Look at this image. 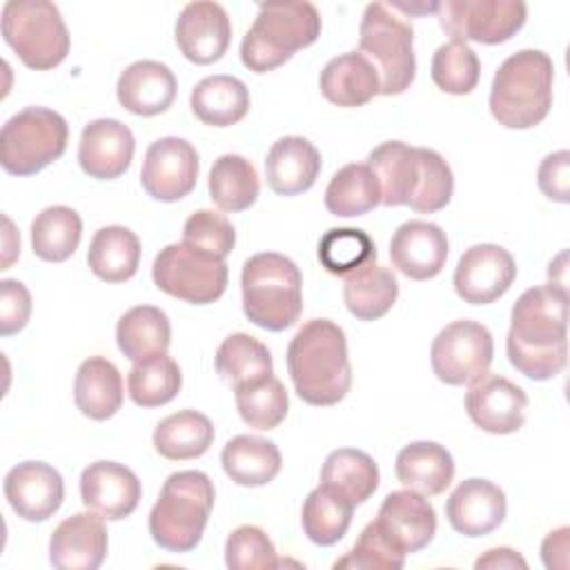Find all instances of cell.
<instances>
[{
	"mask_svg": "<svg viewBox=\"0 0 570 570\" xmlns=\"http://www.w3.org/2000/svg\"><path fill=\"white\" fill-rule=\"evenodd\" d=\"M568 289L539 285L525 289L510 312L505 352L514 370L532 381L557 376L568 361Z\"/></svg>",
	"mask_w": 570,
	"mask_h": 570,
	"instance_id": "1",
	"label": "cell"
},
{
	"mask_svg": "<svg viewBox=\"0 0 570 570\" xmlns=\"http://www.w3.org/2000/svg\"><path fill=\"white\" fill-rule=\"evenodd\" d=\"M381 187V205H407L419 214L443 209L454 191V176L445 158L428 147L387 140L367 156Z\"/></svg>",
	"mask_w": 570,
	"mask_h": 570,
	"instance_id": "2",
	"label": "cell"
},
{
	"mask_svg": "<svg viewBox=\"0 0 570 570\" xmlns=\"http://www.w3.org/2000/svg\"><path fill=\"white\" fill-rule=\"evenodd\" d=\"M287 372L296 394L316 407L336 405L352 385L345 332L330 318H312L287 345Z\"/></svg>",
	"mask_w": 570,
	"mask_h": 570,
	"instance_id": "3",
	"label": "cell"
},
{
	"mask_svg": "<svg viewBox=\"0 0 570 570\" xmlns=\"http://www.w3.org/2000/svg\"><path fill=\"white\" fill-rule=\"evenodd\" d=\"M554 65L539 49H521L497 69L490 87V114L508 129L539 125L552 107Z\"/></svg>",
	"mask_w": 570,
	"mask_h": 570,
	"instance_id": "4",
	"label": "cell"
},
{
	"mask_svg": "<svg viewBox=\"0 0 570 570\" xmlns=\"http://www.w3.org/2000/svg\"><path fill=\"white\" fill-rule=\"evenodd\" d=\"M214 483L200 470H180L167 476L149 512V534L167 552H191L205 532L214 508Z\"/></svg>",
	"mask_w": 570,
	"mask_h": 570,
	"instance_id": "5",
	"label": "cell"
},
{
	"mask_svg": "<svg viewBox=\"0 0 570 570\" xmlns=\"http://www.w3.org/2000/svg\"><path fill=\"white\" fill-rule=\"evenodd\" d=\"M243 312L267 330L292 327L303 312V276L296 263L276 252H261L245 261L240 274Z\"/></svg>",
	"mask_w": 570,
	"mask_h": 570,
	"instance_id": "6",
	"label": "cell"
},
{
	"mask_svg": "<svg viewBox=\"0 0 570 570\" xmlns=\"http://www.w3.org/2000/svg\"><path fill=\"white\" fill-rule=\"evenodd\" d=\"M321 36V13L312 2L261 4L254 24L243 36L240 60L254 73L285 65L298 49Z\"/></svg>",
	"mask_w": 570,
	"mask_h": 570,
	"instance_id": "7",
	"label": "cell"
},
{
	"mask_svg": "<svg viewBox=\"0 0 570 570\" xmlns=\"http://www.w3.org/2000/svg\"><path fill=\"white\" fill-rule=\"evenodd\" d=\"M414 31L390 4L372 2L365 7L358 29V53L376 69L383 96L410 89L416 76Z\"/></svg>",
	"mask_w": 570,
	"mask_h": 570,
	"instance_id": "8",
	"label": "cell"
},
{
	"mask_svg": "<svg viewBox=\"0 0 570 570\" xmlns=\"http://www.w3.org/2000/svg\"><path fill=\"white\" fill-rule=\"evenodd\" d=\"M2 38L36 71L58 67L71 47L67 24L53 2L9 0L2 7Z\"/></svg>",
	"mask_w": 570,
	"mask_h": 570,
	"instance_id": "9",
	"label": "cell"
},
{
	"mask_svg": "<svg viewBox=\"0 0 570 570\" xmlns=\"http://www.w3.org/2000/svg\"><path fill=\"white\" fill-rule=\"evenodd\" d=\"M69 140L67 120L47 107H24L0 131V165L13 176H33L58 160Z\"/></svg>",
	"mask_w": 570,
	"mask_h": 570,
	"instance_id": "10",
	"label": "cell"
},
{
	"mask_svg": "<svg viewBox=\"0 0 570 570\" xmlns=\"http://www.w3.org/2000/svg\"><path fill=\"white\" fill-rule=\"evenodd\" d=\"M151 278L160 292L178 301L207 305L225 294L229 269L223 258L203 254L185 243H171L156 254Z\"/></svg>",
	"mask_w": 570,
	"mask_h": 570,
	"instance_id": "11",
	"label": "cell"
},
{
	"mask_svg": "<svg viewBox=\"0 0 570 570\" xmlns=\"http://www.w3.org/2000/svg\"><path fill=\"white\" fill-rule=\"evenodd\" d=\"M436 16L452 40L501 45L525 24L528 7L521 0H445Z\"/></svg>",
	"mask_w": 570,
	"mask_h": 570,
	"instance_id": "12",
	"label": "cell"
},
{
	"mask_svg": "<svg viewBox=\"0 0 570 570\" xmlns=\"http://www.w3.org/2000/svg\"><path fill=\"white\" fill-rule=\"evenodd\" d=\"M492 356L490 330L470 318L448 323L430 347L432 370L445 385H470L488 372Z\"/></svg>",
	"mask_w": 570,
	"mask_h": 570,
	"instance_id": "13",
	"label": "cell"
},
{
	"mask_svg": "<svg viewBox=\"0 0 570 570\" xmlns=\"http://www.w3.org/2000/svg\"><path fill=\"white\" fill-rule=\"evenodd\" d=\"M198 180V151L178 136H165L149 145L140 183L142 189L160 203H176L191 194Z\"/></svg>",
	"mask_w": 570,
	"mask_h": 570,
	"instance_id": "14",
	"label": "cell"
},
{
	"mask_svg": "<svg viewBox=\"0 0 570 570\" xmlns=\"http://www.w3.org/2000/svg\"><path fill=\"white\" fill-rule=\"evenodd\" d=\"M517 278L512 254L494 243L472 245L454 269V289L463 303L488 305L501 298Z\"/></svg>",
	"mask_w": 570,
	"mask_h": 570,
	"instance_id": "15",
	"label": "cell"
},
{
	"mask_svg": "<svg viewBox=\"0 0 570 570\" xmlns=\"http://www.w3.org/2000/svg\"><path fill=\"white\" fill-rule=\"evenodd\" d=\"M528 394L501 374L485 372L465 392L470 421L490 434H512L525 421Z\"/></svg>",
	"mask_w": 570,
	"mask_h": 570,
	"instance_id": "16",
	"label": "cell"
},
{
	"mask_svg": "<svg viewBox=\"0 0 570 570\" xmlns=\"http://www.w3.org/2000/svg\"><path fill=\"white\" fill-rule=\"evenodd\" d=\"M174 38L180 53L194 65L218 62L232 40V22L227 11L212 0H198L183 7Z\"/></svg>",
	"mask_w": 570,
	"mask_h": 570,
	"instance_id": "17",
	"label": "cell"
},
{
	"mask_svg": "<svg viewBox=\"0 0 570 570\" xmlns=\"http://www.w3.org/2000/svg\"><path fill=\"white\" fill-rule=\"evenodd\" d=\"M4 497L20 519L40 523L62 505L65 481L49 463L22 461L7 472Z\"/></svg>",
	"mask_w": 570,
	"mask_h": 570,
	"instance_id": "18",
	"label": "cell"
},
{
	"mask_svg": "<svg viewBox=\"0 0 570 570\" xmlns=\"http://www.w3.org/2000/svg\"><path fill=\"white\" fill-rule=\"evenodd\" d=\"M136 151L131 129L116 118H98L85 125L78 142V163L89 178L114 180L120 178Z\"/></svg>",
	"mask_w": 570,
	"mask_h": 570,
	"instance_id": "19",
	"label": "cell"
},
{
	"mask_svg": "<svg viewBox=\"0 0 570 570\" xmlns=\"http://www.w3.org/2000/svg\"><path fill=\"white\" fill-rule=\"evenodd\" d=\"M140 494L142 488L138 476L122 463L96 461L80 474L82 503L107 521L129 517L138 508Z\"/></svg>",
	"mask_w": 570,
	"mask_h": 570,
	"instance_id": "20",
	"label": "cell"
},
{
	"mask_svg": "<svg viewBox=\"0 0 570 570\" xmlns=\"http://www.w3.org/2000/svg\"><path fill=\"white\" fill-rule=\"evenodd\" d=\"M107 528L96 512H78L58 523L49 539V561L60 570H96L107 557Z\"/></svg>",
	"mask_w": 570,
	"mask_h": 570,
	"instance_id": "21",
	"label": "cell"
},
{
	"mask_svg": "<svg viewBox=\"0 0 570 570\" xmlns=\"http://www.w3.org/2000/svg\"><path fill=\"white\" fill-rule=\"evenodd\" d=\"M392 265L412 281H430L445 267L448 236L436 223L407 220L390 240Z\"/></svg>",
	"mask_w": 570,
	"mask_h": 570,
	"instance_id": "22",
	"label": "cell"
},
{
	"mask_svg": "<svg viewBox=\"0 0 570 570\" xmlns=\"http://www.w3.org/2000/svg\"><path fill=\"white\" fill-rule=\"evenodd\" d=\"M374 521L405 554L423 550L436 532V512L432 503L425 494L410 488L390 492Z\"/></svg>",
	"mask_w": 570,
	"mask_h": 570,
	"instance_id": "23",
	"label": "cell"
},
{
	"mask_svg": "<svg viewBox=\"0 0 570 570\" xmlns=\"http://www.w3.org/2000/svg\"><path fill=\"white\" fill-rule=\"evenodd\" d=\"M505 494L488 479H465L445 501L450 525L463 537H483L505 519Z\"/></svg>",
	"mask_w": 570,
	"mask_h": 570,
	"instance_id": "24",
	"label": "cell"
},
{
	"mask_svg": "<svg viewBox=\"0 0 570 570\" xmlns=\"http://www.w3.org/2000/svg\"><path fill=\"white\" fill-rule=\"evenodd\" d=\"M176 76L158 60H136L116 85L118 102L136 116H158L167 111L176 98Z\"/></svg>",
	"mask_w": 570,
	"mask_h": 570,
	"instance_id": "25",
	"label": "cell"
},
{
	"mask_svg": "<svg viewBox=\"0 0 570 570\" xmlns=\"http://www.w3.org/2000/svg\"><path fill=\"white\" fill-rule=\"evenodd\" d=\"M321 171L318 149L303 136L278 138L265 158L267 185L278 196H298L307 191Z\"/></svg>",
	"mask_w": 570,
	"mask_h": 570,
	"instance_id": "26",
	"label": "cell"
},
{
	"mask_svg": "<svg viewBox=\"0 0 570 570\" xmlns=\"http://www.w3.org/2000/svg\"><path fill=\"white\" fill-rule=\"evenodd\" d=\"M318 87L321 94L338 107H361L381 94V80L374 65L358 51L332 58L321 71Z\"/></svg>",
	"mask_w": 570,
	"mask_h": 570,
	"instance_id": "27",
	"label": "cell"
},
{
	"mask_svg": "<svg viewBox=\"0 0 570 570\" xmlns=\"http://www.w3.org/2000/svg\"><path fill=\"white\" fill-rule=\"evenodd\" d=\"M76 407L91 421L111 419L122 405V376L105 356H89L80 363L73 381Z\"/></svg>",
	"mask_w": 570,
	"mask_h": 570,
	"instance_id": "28",
	"label": "cell"
},
{
	"mask_svg": "<svg viewBox=\"0 0 570 570\" xmlns=\"http://www.w3.org/2000/svg\"><path fill=\"white\" fill-rule=\"evenodd\" d=\"M396 479L425 497L445 492L454 479L452 454L434 441H414L396 454Z\"/></svg>",
	"mask_w": 570,
	"mask_h": 570,
	"instance_id": "29",
	"label": "cell"
},
{
	"mask_svg": "<svg viewBox=\"0 0 570 570\" xmlns=\"http://www.w3.org/2000/svg\"><path fill=\"white\" fill-rule=\"evenodd\" d=\"M225 474L245 488L267 485L281 472L283 459L274 441L254 434H238L229 439L220 452Z\"/></svg>",
	"mask_w": 570,
	"mask_h": 570,
	"instance_id": "30",
	"label": "cell"
},
{
	"mask_svg": "<svg viewBox=\"0 0 570 570\" xmlns=\"http://www.w3.org/2000/svg\"><path fill=\"white\" fill-rule=\"evenodd\" d=\"M399 296L396 276L376 265V258L343 276V301L358 321H376L385 316Z\"/></svg>",
	"mask_w": 570,
	"mask_h": 570,
	"instance_id": "31",
	"label": "cell"
},
{
	"mask_svg": "<svg viewBox=\"0 0 570 570\" xmlns=\"http://www.w3.org/2000/svg\"><path fill=\"white\" fill-rule=\"evenodd\" d=\"M194 116L209 127H229L249 111V91L243 80L225 73L203 78L189 96Z\"/></svg>",
	"mask_w": 570,
	"mask_h": 570,
	"instance_id": "32",
	"label": "cell"
},
{
	"mask_svg": "<svg viewBox=\"0 0 570 570\" xmlns=\"http://www.w3.org/2000/svg\"><path fill=\"white\" fill-rule=\"evenodd\" d=\"M87 265L105 283L129 281L140 265V240L122 225H109L94 234L87 252Z\"/></svg>",
	"mask_w": 570,
	"mask_h": 570,
	"instance_id": "33",
	"label": "cell"
},
{
	"mask_svg": "<svg viewBox=\"0 0 570 570\" xmlns=\"http://www.w3.org/2000/svg\"><path fill=\"white\" fill-rule=\"evenodd\" d=\"M118 350L129 361H142L156 354H167L171 343V325L167 314L154 305H136L127 309L116 325Z\"/></svg>",
	"mask_w": 570,
	"mask_h": 570,
	"instance_id": "34",
	"label": "cell"
},
{
	"mask_svg": "<svg viewBox=\"0 0 570 570\" xmlns=\"http://www.w3.org/2000/svg\"><path fill=\"white\" fill-rule=\"evenodd\" d=\"M214 443L212 421L196 410H180L165 416L154 430V448L169 461L203 456Z\"/></svg>",
	"mask_w": 570,
	"mask_h": 570,
	"instance_id": "35",
	"label": "cell"
},
{
	"mask_svg": "<svg viewBox=\"0 0 570 570\" xmlns=\"http://www.w3.org/2000/svg\"><path fill=\"white\" fill-rule=\"evenodd\" d=\"M321 485H327L354 505H361L379 488V465L363 450L338 448L327 454L321 468Z\"/></svg>",
	"mask_w": 570,
	"mask_h": 570,
	"instance_id": "36",
	"label": "cell"
},
{
	"mask_svg": "<svg viewBox=\"0 0 570 570\" xmlns=\"http://www.w3.org/2000/svg\"><path fill=\"white\" fill-rule=\"evenodd\" d=\"M261 191L256 167L238 156L223 154L214 160L209 171V198L223 212L236 214L249 209Z\"/></svg>",
	"mask_w": 570,
	"mask_h": 570,
	"instance_id": "37",
	"label": "cell"
},
{
	"mask_svg": "<svg viewBox=\"0 0 570 570\" xmlns=\"http://www.w3.org/2000/svg\"><path fill=\"white\" fill-rule=\"evenodd\" d=\"M376 205H381V187L367 163L341 167L325 189V207L338 218L363 216Z\"/></svg>",
	"mask_w": 570,
	"mask_h": 570,
	"instance_id": "38",
	"label": "cell"
},
{
	"mask_svg": "<svg viewBox=\"0 0 570 570\" xmlns=\"http://www.w3.org/2000/svg\"><path fill=\"white\" fill-rule=\"evenodd\" d=\"M214 365L220 379L234 390L267 379L272 374V354L258 338L236 332L218 345Z\"/></svg>",
	"mask_w": 570,
	"mask_h": 570,
	"instance_id": "39",
	"label": "cell"
},
{
	"mask_svg": "<svg viewBox=\"0 0 570 570\" xmlns=\"http://www.w3.org/2000/svg\"><path fill=\"white\" fill-rule=\"evenodd\" d=\"M82 220L76 209L53 205L42 209L31 223L33 254L47 263L67 261L80 245Z\"/></svg>",
	"mask_w": 570,
	"mask_h": 570,
	"instance_id": "40",
	"label": "cell"
},
{
	"mask_svg": "<svg viewBox=\"0 0 570 570\" xmlns=\"http://www.w3.org/2000/svg\"><path fill=\"white\" fill-rule=\"evenodd\" d=\"M354 503L334 492L327 485L314 488L301 512V523L305 537L316 543V546H334L338 539L345 537L352 514H354Z\"/></svg>",
	"mask_w": 570,
	"mask_h": 570,
	"instance_id": "41",
	"label": "cell"
},
{
	"mask_svg": "<svg viewBox=\"0 0 570 570\" xmlns=\"http://www.w3.org/2000/svg\"><path fill=\"white\" fill-rule=\"evenodd\" d=\"M183 385L178 363L167 354L136 361L127 376L129 399L140 407H160L176 399Z\"/></svg>",
	"mask_w": 570,
	"mask_h": 570,
	"instance_id": "42",
	"label": "cell"
},
{
	"mask_svg": "<svg viewBox=\"0 0 570 570\" xmlns=\"http://www.w3.org/2000/svg\"><path fill=\"white\" fill-rule=\"evenodd\" d=\"M234 396L240 419L256 430L278 428L289 410L287 390L274 374L263 381L234 387Z\"/></svg>",
	"mask_w": 570,
	"mask_h": 570,
	"instance_id": "43",
	"label": "cell"
},
{
	"mask_svg": "<svg viewBox=\"0 0 570 570\" xmlns=\"http://www.w3.org/2000/svg\"><path fill=\"white\" fill-rule=\"evenodd\" d=\"M430 76L441 91L463 96L476 87L481 62L468 42L450 40L434 51Z\"/></svg>",
	"mask_w": 570,
	"mask_h": 570,
	"instance_id": "44",
	"label": "cell"
},
{
	"mask_svg": "<svg viewBox=\"0 0 570 570\" xmlns=\"http://www.w3.org/2000/svg\"><path fill=\"white\" fill-rule=\"evenodd\" d=\"M372 258H376V247L367 232L356 227H334L318 243L321 265L341 278Z\"/></svg>",
	"mask_w": 570,
	"mask_h": 570,
	"instance_id": "45",
	"label": "cell"
},
{
	"mask_svg": "<svg viewBox=\"0 0 570 570\" xmlns=\"http://www.w3.org/2000/svg\"><path fill=\"white\" fill-rule=\"evenodd\" d=\"M405 552L399 550L392 539L379 528L376 521H370L352 550L341 557L334 568H356V570H401L405 566Z\"/></svg>",
	"mask_w": 570,
	"mask_h": 570,
	"instance_id": "46",
	"label": "cell"
},
{
	"mask_svg": "<svg viewBox=\"0 0 570 570\" xmlns=\"http://www.w3.org/2000/svg\"><path fill=\"white\" fill-rule=\"evenodd\" d=\"M225 563L232 570H274L281 566L272 539L258 525H238L227 537Z\"/></svg>",
	"mask_w": 570,
	"mask_h": 570,
	"instance_id": "47",
	"label": "cell"
},
{
	"mask_svg": "<svg viewBox=\"0 0 570 570\" xmlns=\"http://www.w3.org/2000/svg\"><path fill=\"white\" fill-rule=\"evenodd\" d=\"M183 243L203 254L225 261L236 245V232L223 214L212 209H198L185 220Z\"/></svg>",
	"mask_w": 570,
	"mask_h": 570,
	"instance_id": "48",
	"label": "cell"
},
{
	"mask_svg": "<svg viewBox=\"0 0 570 570\" xmlns=\"http://www.w3.org/2000/svg\"><path fill=\"white\" fill-rule=\"evenodd\" d=\"M31 316V294L13 278L0 283V334L11 336L20 332Z\"/></svg>",
	"mask_w": 570,
	"mask_h": 570,
	"instance_id": "49",
	"label": "cell"
},
{
	"mask_svg": "<svg viewBox=\"0 0 570 570\" xmlns=\"http://www.w3.org/2000/svg\"><path fill=\"white\" fill-rule=\"evenodd\" d=\"M539 189L546 198L557 203L570 200V154L566 149L548 154L537 171Z\"/></svg>",
	"mask_w": 570,
	"mask_h": 570,
	"instance_id": "50",
	"label": "cell"
},
{
	"mask_svg": "<svg viewBox=\"0 0 570 570\" xmlns=\"http://www.w3.org/2000/svg\"><path fill=\"white\" fill-rule=\"evenodd\" d=\"M568 534H570V530L566 525L548 532V537L541 543V559H543L546 568L563 570L568 566Z\"/></svg>",
	"mask_w": 570,
	"mask_h": 570,
	"instance_id": "51",
	"label": "cell"
},
{
	"mask_svg": "<svg viewBox=\"0 0 570 570\" xmlns=\"http://www.w3.org/2000/svg\"><path fill=\"white\" fill-rule=\"evenodd\" d=\"M474 568L481 570V568H528V561L512 548H490L485 550V554H481L476 561H474Z\"/></svg>",
	"mask_w": 570,
	"mask_h": 570,
	"instance_id": "52",
	"label": "cell"
}]
</instances>
